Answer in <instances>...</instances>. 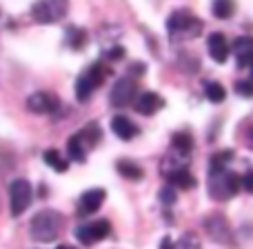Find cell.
<instances>
[{"label": "cell", "mask_w": 253, "mask_h": 249, "mask_svg": "<svg viewBox=\"0 0 253 249\" xmlns=\"http://www.w3.org/2000/svg\"><path fill=\"white\" fill-rule=\"evenodd\" d=\"M162 105H165V100H162L158 94L142 92V94H138V98H135L133 109L138 111V114H142V116H153L158 109H162Z\"/></svg>", "instance_id": "4fadbf2b"}, {"label": "cell", "mask_w": 253, "mask_h": 249, "mask_svg": "<svg viewBox=\"0 0 253 249\" xmlns=\"http://www.w3.org/2000/svg\"><path fill=\"white\" fill-rule=\"evenodd\" d=\"M171 147L178 149V151L191 153V149H193L191 134H187V131H178V134H173V136H171Z\"/></svg>", "instance_id": "d4e9b609"}, {"label": "cell", "mask_w": 253, "mask_h": 249, "mask_svg": "<svg viewBox=\"0 0 253 249\" xmlns=\"http://www.w3.org/2000/svg\"><path fill=\"white\" fill-rule=\"evenodd\" d=\"M245 131H247V136H245L247 143H245V145H247V147H251V149H253V116H251V118L245 123Z\"/></svg>", "instance_id": "1f68e13d"}, {"label": "cell", "mask_w": 253, "mask_h": 249, "mask_svg": "<svg viewBox=\"0 0 253 249\" xmlns=\"http://www.w3.org/2000/svg\"><path fill=\"white\" fill-rule=\"evenodd\" d=\"M76 238H78L83 245H93V243H98L96 241V236H93V227H91V223H87V225H80L78 229H76Z\"/></svg>", "instance_id": "83f0119b"}, {"label": "cell", "mask_w": 253, "mask_h": 249, "mask_svg": "<svg viewBox=\"0 0 253 249\" xmlns=\"http://www.w3.org/2000/svg\"><path fill=\"white\" fill-rule=\"evenodd\" d=\"M167 183L175 185L178 189H193V187H196V178L189 174V169H182V171H175V174H171L169 178H167Z\"/></svg>", "instance_id": "7402d4cb"}, {"label": "cell", "mask_w": 253, "mask_h": 249, "mask_svg": "<svg viewBox=\"0 0 253 249\" xmlns=\"http://www.w3.org/2000/svg\"><path fill=\"white\" fill-rule=\"evenodd\" d=\"M87 145H84V140L80 138V134L71 136L69 140H67V153H69V160H76V162H84V158H87Z\"/></svg>", "instance_id": "e0dca14e"}, {"label": "cell", "mask_w": 253, "mask_h": 249, "mask_svg": "<svg viewBox=\"0 0 253 249\" xmlns=\"http://www.w3.org/2000/svg\"><path fill=\"white\" fill-rule=\"evenodd\" d=\"M231 51L236 53L238 58V67L245 69V67H253V38L251 36H242V38H236L231 43Z\"/></svg>", "instance_id": "7c38bea8"}, {"label": "cell", "mask_w": 253, "mask_h": 249, "mask_svg": "<svg viewBox=\"0 0 253 249\" xmlns=\"http://www.w3.org/2000/svg\"><path fill=\"white\" fill-rule=\"evenodd\" d=\"M42 158H44V165L51 167V169H56V171H60V174L67 171V167H69V162L62 160V156H60L58 149H47V151L42 153Z\"/></svg>", "instance_id": "603a6c76"}, {"label": "cell", "mask_w": 253, "mask_h": 249, "mask_svg": "<svg viewBox=\"0 0 253 249\" xmlns=\"http://www.w3.org/2000/svg\"><path fill=\"white\" fill-rule=\"evenodd\" d=\"M251 78H253V67H251Z\"/></svg>", "instance_id": "d590c367"}, {"label": "cell", "mask_w": 253, "mask_h": 249, "mask_svg": "<svg viewBox=\"0 0 253 249\" xmlns=\"http://www.w3.org/2000/svg\"><path fill=\"white\" fill-rule=\"evenodd\" d=\"M242 187H245L249 194H253V169H249L245 176H242Z\"/></svg>", "instance_id": "d6a6232c"}, {"label": "cell", "mask_w": 253, "mask_h": 249, "mask_svg": "<svg viewBox=\"0 0 253 249\" xmlns=\"http://www.w3.org/2000/svg\"><path fill=\"white\" fill-rule=\"evenodd\" d=\"M189 156H191V153L178 151V149L171 147V151L167 153V156L162 158V162H160V174L165 176V178H169V176L175 174V171L187 169L189 167Z\"/></svg>", "instance_id": "30bf717a"}, {"label": "cell", "mask_w": 253, "mask_h": 249, "mask_svg": "<svg viewBox=\"0 0 253 249\" xmlns=\"http://www.w3.org/2000/svg\"><path fill=\"white\" fill-rule=\"evenodd\" d=\"M58 249H76V247H69V245H60Z\"/></svg>", "instance_id": "e575fe53"}, {"label": "cell", "mask_w": 253, "mask_h": 249, "mask_svg": "<svg viewBox=\"0 0 253 249\" xmlns=\"http://www.w3.org/2000/svg\"><path fill=\"white\" fill-rule=\"evenodd\" d=\"M111 131H114L120 140H131L138 136L140 129L131 123L126 116H114V118H111Z\"/></svg>", "instance_id": "2e32d148"}, {"label": "cell", "mask_w": 253, "mask_h": 249, "mask_svg": "<svg viewBox=\"0 0 253 249\" xmlns=\"http://www.w3.org/2000/svg\"><path fill=\"white\" fill-rule=\"evenodd\" d=\"M242 187V176L229 169L209 171V196L218 202H224L233 198Z\"/></svg>", "instance_id": "7a4b0ae2"}, {"label": "cell", "mask_w": 253, "mask_h": 249, "mask_svg": "<svg viewBox=\"0 0 253 249\" xmlns=\"http://www.w3.org/2000/svg\"><path fill=\"white\" fill-rule=\"evenodd\" d=\"M158 198H160L162 205L171 207L175 200H178V187H175V185H171V183H167L165 187H162L160 192H158Z\"/></svg>", "instance_id": "4316f807"}, {"label": "cell", "mask_w": 253, "mask_h": 249, "mask_svg": "<svg viewBox=\"0 0 253 249\" xmlns=\"http://www.w3.org/2000/svg\"><path fill=\"white\" fill-rule=\"evenodd\" d=\"M105 198H107V192H105V189H100V187H96V189H89V192H84L83 196H80L78 216L96 214V211L102 207V202H105Z\"/></svg>", "instance_id": "8fae6325"}, {"label": "cell", "mask_w": 253, "mask_h": 249, "mask_svg": "<svg viewBox=\"0 0 253 249\" xmlns=\"http://www.w3.org/2000/svg\"><path fill=\"white\" fill-rule=\"evenodd\" d=\"M205 229L209 234V238L213 243H220V245H233V232L231 225L227 223V218L220 214H211L205 218Z\"/></svg>", "instance_id": "ba28073f"}, {"label": "cell", "mask_w": 253, "mask_h": 249, "mask_svg": "<svg viewBox=\"0 0 253 249\" xmlns=\"http://www.w3.org/2000/svg\"><path fill=\"white\" fill-rule=\"evenodd\" d=\"M58 105H60L58 96H53V94H49V92H36L27 98V109H29L31 114H38V116L51 114V111L58 109Z\"/></svg>", "instance_id": "9c48e42d"}, {"label": "cell", "mask_w": 253, "mask_h": 249, "mask_svg": "<svg viewBox=\"0 0 253 249\" xmlns=\"http://www.w3.org/2000/svg\"><path fill=\"white\" fill-rule=\"evenodd\" d=\"M229 160H233V151L231 149H224V151H218L209 158V171H218V169H227Z\"/></svg>", "instance_id": "484cf974"}, {"label": "cell", "mask_w": 253, "mask_h": 249, "mask_svg": "<svg viewBox=\"0 0 253 249\" xmlns=\"http://www.w3.org/2000/svg\"><path fill=\"white\" fill-rule=\"evenodd\" d=\"M236 92L240 94L242 98H253V78L238 80V83H236Z\"/></svg>", "instance_id": "f546056e"}, {"label": "cell", "mask_w": 253, "mask_h": 249, "mask_svg": "<svg viewBox=\"0 0 253 249\" xmlns=\"http://www.w3.org/2000/svg\"><path fill=\"white\" fill-rule=\"evenodd\" d=\"M69 11V0H36L31 4V18L40 25L60 22Z\"/></svg>", "instance_id": "5b68a950"}, {"label": "cell", "mask_w": 253, "mask_h": 249, "mask_svg": "<svg viewBox=\"0 0 253 249\" xmlns=\"http://www.w3.org/2000/svg\"><path fill=\"white\" fill-rule=\"evenodd\" d=\"M34 200V189L25 178H16L9 185V207L13 216H20Z\"/></svg>", "instance_id": "8992f818"}, {"label": "cell", "mask_w": 253, "mask_h": 249, "mask_svg": "<svg viewBox=\"0 0 253 249\" xmlns=\"http://www.w3.org/2000/svg\"><path fill=\"white\" fill-rule=\"evenodd\" d=\"M160 249H202V245H200V238H198L196 234L187 232V234H182V236H180L175 243L171 241L169 236L162 238Z\"/></svg>", "instance_id": "9a60e30c"}, {"label": "cell", "mask_w": 253, "mask_h": 249, "mask_svg": "<svg viewBox=\"0 0 253 249\" xmlns=\"http://www.w3.org/2000/svg\"><path fill=\"white\" fill-rule=\"evenodd\" d=\"M125 47H120V45H116V47H111L109 51L105 53L107 58H109V60H120V58H125Z\"/></svg>", "instance_id": "4dcf8cb0"}, {"label": "cell", "mask_w": 253, "mask_h": 249, "mask_svg": "<svg viewBox=\"0 0 253 249\" xmlns=\"http://www.w3.org/2000/svg\"><path fill=\"white\" fill-rule=\"evenodd\" d=\"M78 134H80V138L84 140V145H87L89 149L96 147V145L100 143V138H102V129L98 127V123H89V125H84V127H83V131H78Z\"/></svg>", "instance_id": "d6986e66"}, {"label": "cell", "mask_w": 253, "mask_h": 249, "mask_svg": "<svg viewBox=\"0 0 253 249\" xmlns=\"http://www.w3.org/2000/svg\"><path fill=\"white\" fill-rule=\"evenodd\" d=\"M211 11H213L215 18L227 20V18H231L233 13H236V0H213Z\"/></svg>", "instance_id": "ffe728a7"}, {"label": "cell", "mask_w": 253, "mask_h": 249, "mask_svg": "<svg viewBox=\"0 0 253 249\" xmlns=\"http://www.w3.org/2000/svg\"><path fill=\"white\" fill-rule=\"evenodd\" d=\"M135 98H138V85H135L133 78L125 76V78L116 80V85L111 87V94H109L111 107H116V109H123V107L133 105Z\"/></svg>", "instance_id": "52a82bcc"}, {"label": "cell", "mask_w": 253, "mask_h": 249, "mask_svg": "<svg viewBox=\"0 0 253 249\" xmlns=\"http://www.w3.org/2000/svg\"><path fill=\"white\" fill-rule=\"evenodd\" d=\"M205 96H207V100L209 102L220 105V102H224V98H227V89H224L220 83L209 80V83H205Z\"/></svg>", "instance_id": "44dd1931"}, {"label": "cell", "mask_w": 253, "mask_h": 249, "mask_svg": "<svg viewBox=\"0 0 253 249\" xmlns=\"http://www.w3.org/2000/svg\"><path fill=\"white\" fill-rule=\"evenodd\" d=\"M67 45L71 49H83L87 45V31L80 27H69L67 29Z\"/></svg>", "instance_id": "cb8c5ba5"}, {"label": "cell", "mask_w": 253, "mask_h": 249, "mask_svg": "<svg viewBox=\"0 0 253 249\" xmlns=\"http://www.w3.org/2000/svg\"><path fill=\"white\" fill-rule=\"evenodd\" d=\"M116 169H118L120 176H125V178H129V180H142L144 178L142 167L135 165L133 160H118L116 162Z\"/></svg>", "instance_id": "ac0fdd59"}, {"label": "cell", "mask_w": 253, "mask_h": 249, "mask_svg": "<svg viewBox=\"0 0 253 249\" xmlns=\"http://www.w3.org/2000/svg\"><path fill=\"white\" fill-rule=\"evenodd\" d=\"M167 29H169L173 40H191V38H196V36H200L202 20L193 16L191 11H187V9H180V11H173L169 16Z\"/></svg>", "instance_id": "3957f363"}, {"label": "cell", "mask_w": 253, "mask_h": 249, "mask_svg": "<svg viewBox=\"0 0 253 249\" xmlns=\"http://www.w3.org/2000/svg\"><path fill=\"white\" fill-rule=\"evenodd\" d=\"M109 74L111 71L107 69L102 62H93V65L89 67L78 80H76V98H78L80 102H87L89 98L93 96V92L105 83V78Z\"/></svg>", "instance_id": "277c9868"}, {"label": "cell", "mask_w": 253, "mask_h": 249, "mask_svg": "<svg viewBox=\"0 0 253 249\" xmlns=\"http://www.w3.org/2000/svg\"><path fill=\"white\" fill-rule=\"evenodd\" d=\"M91 227H93V236H96V241L107 238V236H109V232H111V223H109V220H105V218L91 223Z\"/></svg>", "instance_id": "f1b7e54d"}, {"label": "cell", "mask_w": 253, "mask_h": 249, "mask_svg": "<svg viewBox=\"0 0 253 249\" xmlns=\"http://www.w3.org/2000/svg\"><path fill=\"white\" fill-rule=\"evenodd\" d=\"M62 227H65V218L53 209H44L31 218L29 236L36 243H53L62 234Z\"/></svg>", "instance_id": "6da1fadb"}, {"label": "cell", "mask_w": 253, "mask_h": 249, "mask_svg": "<svg viewBox=\"0 0 253 249\" xmlns=\"http://www.w3.org/2000/svg\"><path fill=\"white\" fill-rule=\"evenodd\" d=\"M144 69H147V67H144L142 62H135V65H131V74H133V76H142Z\"/></svg>", "instance_id": "836d02e7"}, {"label": "cell", "mask_w": 253, "mask_h": 249, "mask_svg": "<svg viewBox=\"0 0 253 249\" xmlns=\"http://www.w3.org/2000/svg\"><path fill=\"white\" fill-rule=\"evenodd\" d=\"M207 47H209V53H211V58H213L215 62H227V58H229V43H227V38H224L222 34H211L209 36V40H207Z\"/></svg>", "instance_id": "5bb4252c"}]
</instances>
